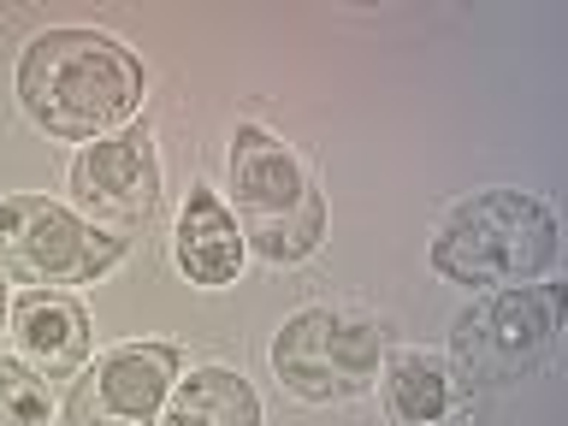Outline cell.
<instances>
[{"label":"cell","mask_w":568,"mask_h":426,"mask_svg":"<svg viewBox=\"0 0 568 426\" xmlns=\"http://www.w3.org/2000/svg\"><path fill=\"white\" fill-rule=\"evenodd\" d=\"M18 106L53 142L119 136L124 119L142 113V65L106 30H42L18 53Z\"/></svg>","instance_id":"obj_1"},{"label":"cell","mask_w":568,"mask_h":426,"mask_svg":"<svg viewBox=\"0 0 568 426\" xmlns=\"http://www.w3.org/2000/svg\"><path fill=\"white\" fill-rule=\"evenodd\" d=\"M562 231L539 195L527 190H479L468 195L433 237V273L450 284H491L515 291L557 266Z\"/></svg>","instance_id":"obj_2"},{"label":"cell","mask_w":568,"mask_h":426,"mask_svg":"<svg viewBox=\"0 0 568 426\" xmlns=\"http://www.w3.org/2000/svg\"><path fill=\"white\" fill-rule=\"evenodd\" d=\"M231 202H237L243 243L261 261L296 266L326 237V202L314 190V172L296 160L291 142L261 124H237L231 136Z\"/></svg>","instance_id":"obj_3"},{"label":"cell","mask_w":568,"mask_h":426,"mask_svg":"<svg viewBox=\"0 0 568 426\" xmlns=\"http://www.w3.org/2000/svg\"><path fill=\"white\" fill-rule=\"evenodd\" d=\"M557 332H562L557 284L491 291L450 320V367L462 385H515L550 362Z\"/></svg>","instance_id":"obj_4"},{"label":"cell","mask_w":568,"mask_h":426,"mask_svg":"<svg viewBox=\"0 0 568 426\" xmlns=\"http://www.w3.org/2000/svg\"><path fill=\"white\" fill-rule=\"evenodd\" d=\"M385 326L344 308H296L273 337V373L302 403H344L379 379Z\"/></svg>","instance_id":"obj_5"},{"label":"cell","mask_w":568,"mask_h":426,"mask_svg":"<svg viewBox=\"0 0 568 426\" xmlns=\"http://www.w3.org/2000/svg\"><path fill=\"white\" fill-rule=\"evenodd\" d=\"M119 255V231L89 225L65 202H48V195H7L0 202V273L18 284H89Z\"/></svg>","instance_id":"obj_6"},{"label":"cell","mask_w":568,"mask_h":426,"mask_svg":"<svg viewBox=\"0 0 568 426\" xmlns=\"http://www.w3.org/2000/svg\"><path fill=\"white\" fill-rule=\"evenodd\" d=\"M172 344H119L95 367L78 373L65 397V426H160L172 385H178Z\"/></svg>","instance_id":"obj_7"},{"label":"cell","mask_w":568,"mask_h":426,"mask_svg":"<svg viewBox=\"0 0 568 426\" xmlns=\"http://www.w3.org/2000/svg\"><path fill=\"white\" fill-rule=\"evenodd\" d=\"M71 195L83 202L89 225L106 220V225H136L149 220L154 202H160V160H154V142L142 131H119V136H101L71 160Z\"/></svg>","instance_id":"obj_8"},{"label":"cell","mask_w":568,"mask_h":426,"mask_svg":"<svg viewBox=\"0 0 568 426\" xmlns=\"http://www.w3.org/2000/svg\"><path fill=\"white\" fill-rule=\"evenodd\" d=\"M7 320H12L18 362H24L36 379H71V373H83L89 355H95V332H89L83 302H71L60 291H24L7 308Z\"/></svg>","instance_id":"obj_9"},{"label":"cell","mask_w":568,"mask_h":426,"mask_svg":"<svg viewBox=\"0 0 568 426\" xmlns=\"http://www.w3.org/2000/svg\"><path fill=\"white\" fill-rule=\"evenodd\" d=\"M178 266H184L190 284H202V291H220V284H231L243 273L248 261V243L237 231V213H231L220 195H213L207 184L190 190L184 213H178Z\"/></svg>","instance_id":"obj_10"},{"label":"cell","mask_w":568,"mask_h":426,"mask_svg":"<svg viewBox=\"0 0 568 426\" xmlns=\"http://www.w3.org/2000/svg\"><path fill=\"white\" fill-rule=\"evenodd\" d=\"M160 426H261V397L243 373L231 367H195L190 379L178 373Z\"/></svg>","instance_id":"obj_11"},{"label":"cell","mask_w":568,"mask_h":426,"mask_svg":"<svg viewBox=\"0 0 568 426\" xmlns=\"http://www.w3.org/2000/svg\"><path fill=\"white\" fill-rule=\"evenodd\" d=\"M385 403L403 426H438L444 415H456L462 379H456L450 362H438V355L403 349V355H390V367H385Z\"/></svg>","instance_id":"obj_12"},{"label":"cell","mask_w":568,"mask_h":426,"mask_svg":"<svg viewBox=\"0 0 568 426\" xmlns=\"http://www.w3.org/2000/svg\"><path fill=\"white\" fill-rule=\"evenodd\" d=\"M48 385L24 362H0V426H48Z\"/></svg>","instance_id":"obj_13"},{"label":"cell","mask_w":568,"mask_h":426,"mask_svg":"<svg viewBox=\"0 0 568 426\" xmlns=\"http://www.w3.org/2000/svg\"><path fill=\"white\" fill-rule=\"evenodd\" d=\"M7 308H12V302H7V273H0V320H7Z\"/></svg>","instance_id":"obj_14"}]
</instances>
